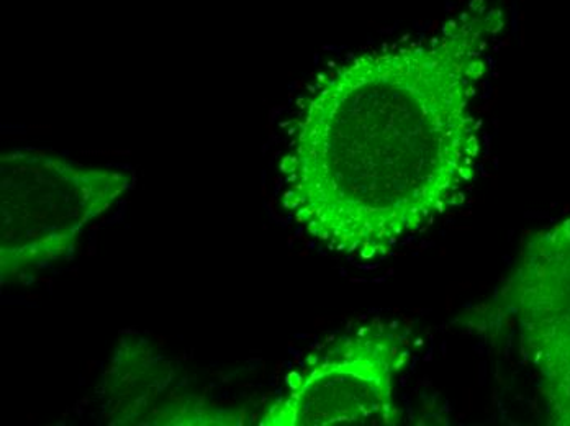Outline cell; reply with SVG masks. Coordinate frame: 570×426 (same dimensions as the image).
<instances>
[{
	"instance_id": "cell-1",
	"label": "cell",
	"mask_w": 570,
	"mask_h": 426,
	"mask_svg": "<svg viewBox=\"0 0 570 426\" xmlns=\"http://www.w3.org/2000/svg\"><path fill=\"white\" fill-rule=\"evenodd\" d=\"M497 16L475 3L428 37L351 55L316 76L279 166L281 202L305 235L371 261L465 199Z\"/></svg>"
},
{
	"instance_id": "cell-2",
	"label": "cell",
	"mask_w": 570,
	"mask_h": 426,
	"mask_svg": "<svg viewBox=\"0 0 570 426\" xmlns=\"http://www.w3.org/2000/svg\"><path fill=\"white\" fill-rule=\"evenodd\" d=\"M127 172L40 150L0 158V280L35 275L75 249L87 227L130 189Z\"/></svg>"
},
{
	"instance_id": "cell-3",
	"label": "cell",
	"mask_w": 570,
	"mask_h": 426,
	"mask_svg": "<svg viewBox=\"0 0 570 426\" xmlns=\"http://www.w3.org/2000/svg\"><path fill=\"white\" fill-rule=\"evenodd\" d=\"M410 328L374 318L340 336L267 405L263 426L399 425L395 380L409 363Z\"/></svg>"
},
{
	"instance_id": "cell-4",
	"label": "cell",
	"mask_w": 570,
	"mask_h": 426,
	"mask_svg": "<svg viewBox=\"0 0 570 426\" xmlns=\"http://www.w3.org/2000/svg\"><path fill=\"white\" fill-rule=\"evenodd\" d=\"M493 305L537 374L548 424L570 426V215L524 241Z\"/></svg>"
},
{
	"instance_id": "cell-5",
	"label": "cell",
	"mask_w": 570,
	"mask_h": 426,
	"mask_svg": "<svg viewBox=\"0 0 570 426\" xmlns=\"http://www.w3.org/2000/svg\"><path fill=\"white\" fill-rule=\"evenodd\" d=\"M112 425H243L245 415L184 390L176 369L141 338H125L104 379Z\"/></svg>"
}]
</instances>
